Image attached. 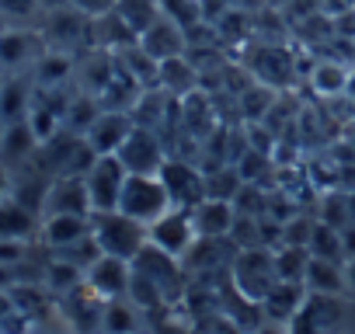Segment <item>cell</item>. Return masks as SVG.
Here are the masks:
<instances>
[{
	"label": "cell",
	"mask_w": 355,
	"mask_h": 334,
	"mask_svg": "<svg viewBox=\"0 0 355 334\" xmlns=\"http://www.w3.org/2000/svg\"><path fill=\"white\" fill-rule=\"evenodd\" d=\"M199 70H196V63L189 60V53L185 56H174V60H164L160 63V80H157V87H164L171 98H189V94H196L199 91Z\"/></svg>",
	"instance_id": "20"
},
{
	"label": "cell",
	"mask_w": 355,
	"mask_h": 334,
	"mask_svg": "<svg viewBox=\"0 0 355 334\" xmlns=\"http://www.w3.org/2000/svg\"><path fill=\"white\" fill-rule=\"evenodd\" d=\"M91 230H94V220H91V216L56 213V216H42V230H39V237H42V244H46L49 251H56V247H67V244L87 237Z\"/></svg>",
	"instance_id": "19"
},
{
	"label": "cell",
	"mask_w": 355,
	"mask_h": 334,
	"mask_svg": "<svg viewBox=\"0 0 355 334\" xmlns=\"http://www.w3.org/2000/svg\"><path fill=\"white\" fill-rule=\"evenodd\" d=\"M303 285H306V292H317V296H341V292L348 289V282H345V265L310 254Z\"/></svg>",
	"instance_id": "22"
},
{
	"label": "cell",
	"mask_w": 355,
	"mask_h": 334,
	"mask_svg": "<svg viewBox=\"0 0 355 334\" xmlns=\"http://www.w3.org/2000/svg\"><path fill=\"white\" fill-rule=\"evenodd\" d=\"M42 230V216L21 206L15 195L0 199V240H32Z\"/></svg>",
	"instance_id": "17"
},
{
	"label": "cell",
	"mask_w": 355,
	"mask_h": 334,
	"mask_svg": "<svg viewBox=\"0 0 355 334\" xmlns=\"http://www.w3.org/2000/svg\"><path fill=\"white\" fill-rule=\"evenodd\" d=\"M129 175H160V167L167 160V146H164V136L153 132V129H143V125H132V132L125 136V143L119 146L115 153Z\"/></svg>",
	"instance_id": "7"
},
{
	"label": "cell",
	"mask_w": 355,
	"mask_h": 334,
	"mask_svg": "<svg viewBox=\"0 0 355 334\" xmlns=\"http://www.w3.org/2000/svg\"><path fill=\"white\" fill-rule=\"evenodd\" d=\"M0 15H4L8 25H21L42 15V8H39V0H0Z\"/></svg>",
	"instance_id": "34"
},
{
	"label": "cell",
	"mask_w": 355,
	"mask_h": 334,
	"mask_svg": "<svg viewBox=\"0 0 355 334\" xmlns=\"http://www.w3.org/2000/svg\"><path fill=\"white\" fill-rule=\"evenodd\" d=\"M35 153H39V136L32 132L28 118L25 122H11L4 129V139H0V164H4V167H18V164L35 160Z\"/></svg>",
	"instance_id": "21"
},
{
	"label": "cell",
	"mask_w": 355,
	"mask_h": 334,
	"mask_svg": "<svg viewBox=\"0 0 355 334\" xmlns=\"http://www.w3.org/2000/svg\"><path fill=\"white\" fill-rule=\"evenodd\" d=\"M192 223L199 237H230L237 223V206L230 199H202L192 209Z\"/></svg>",
	"instance_id": "18"
},
{
	"label": "cell",
	"mask_w": 355,
	"mask_h": 334,
	"mask_svg": "<svg viewBox=\"0 0 355 334\" xmlns=\"http://www.w3.org/2000/svg\"><path fill=\"white\" fill-rule=\"evenodd\" d=\"M310 87L320 98H345L348 87V67L341 60H317L310 67Z\"/></svg>",
	"instance_id": "25"
},
{
	"label": "cell",
	"mask_w": 355,
	"mask_h": 334,
	"mask_svg": "<svg viewBox=\"0 0 355 334\" xmlns=\"http://www.w3.org/2000/svg\"><path fill=\"white\" fill-rule=\"evenodd\" d=\"M160 182H164L174 209H196L206 199V171H199V167H192L182 157H167L164 160Z\"/></svg>",
	"instance_id": "6"
},
{
	"label": "cell",
	"mask_w": 355,
	"mask_h": 334,
	"mask_svg": "<svg viewBox=\"0 0 355 334\" xmlns=\"http://www.w3.org/2000/svg\"><path fill=\"white\" fill-rule=\"evenodd\" d=\"M4 129H8V122H4V118H0V139H4Z\"/></svg>",
	"instance_id": "45"
},
{
	"label": "cell",
	"mask_w": 355,
	"mask_h": 334,
	"mask_svg": "<svg viewBox=\"0 0 355 334\" xmlns=\"http://www.w3.org/2000/svg\"><path fill=\"white\" fill-rule=\"evenodd\" d=\"M125 164L115 157V153H105L91 164V171L84 175V185H87V195H91V209L94 213H115L119 209V199H122V188H125Z\"/></svg>",
	"instance_id": "5"
},
{
	"label": "cell",
	"mask_w": 355,
	"mask_h": 334,
	"mask_svg": "<svg viewBox=\"0 0 355 334\" xmlns=\"http://www.w3.org/2000/svg\"><path fill=\"white\" fill-rule=\"evenodd\" d=\"M345 199H348V216H352V223H355V188H348Z\"/></svg>",
	"instance_id": "44"
},
{
	"label": "cell",
	"mask_w": 355,
	"mask_h": 334,
	"mask_svg": "<svg viewBox=\"0 0 355 334\" xmlns=\"http://www.w3.org/2000/svg\"><path fill=\"white\" fill-rule=\"evenodd\" d=\"M310 254L313 258H327V261H348V254H345V244H341V230L338 227H331V223H313V230H310Z\"/></svg>",
	"instance_id": "27"
},
{
	"label": "cell",
	"mask_w": 355,
	"mask_h": 334,
	"mask_svg": "<svg viewBox=\"0 0 355 334\" xmlns=\"http://www.w3.org/2000/svg\"><path fill=\"white\" fill-rule=\"evenodd\" d=\"M345 282H348V289L355 292V254L345 261Z\"/></svg>",
	"instance_id": "42"
},
{
	"label": "cell",
	"mask_w": 355,
	"mask_h": 334,
	"mask_svg": "<svg viewBox=\"0 0 355 334\" xmlns=\"http://www.w3.org/2000/svg\"><path fill=\"white\" fill-rule=\"evenodd\" d=\"M171 206V195L160 182V175H129L125 178V188H122V199H119V213L139 220V223H157Z\"/></svg>",
	"instance_id": "3"
},
{
	"label": "cell",
	"mask_w": 355,
	"mask_h": 334,
	"mask_svg": "<svg viewBox=\"0 0 355 334\" xmlns=\"http://www.w3.org/2000/svg\"><path fill=\"white\" fill-rule=\"evenodd\" d=\"M132 272L143 275V279H150L164 292V299H171L178 289H182V258H174V254H167V251H160L153 244H146L132 258Z\"/></svg>",
	"instance_id": "11"
},
{
	"label": "cell",
	"mask_w": 355,
	"mask_h": 334,
	"mask_svg": "<svg viewBox=\"0 0 355 334\" xmlns=\"http://www.w3.org/2000/svg\"><path fill=\"white\" fill-rule=\"evenodd\" d=\"M132 115L129 112H112V108H101V115L91 122V129L84 132V139L91 143V150L98 157L105 153H119V146L125 143V136L132 132Z\"/></svg>",
	"instance_id": "14"
},
{
	"label": "cell",
	"mask_w": 355,
	"mask_h": 334,
	"mask_svg": "<svg viewBox=\"0 0 355 334\" xmlns=\"http://www.w3.org/2000/svg\"><path fill=\"white\" fill-rule=\"evenodd\" d=\"M70 8H77L87 18H101V15L119 11V0H70Z\"/></svg>",
	"instance_id": "36"
},
{
	"label": "cell",
	"mask_w": 355,
	"mask_h": 334,
	"mask_svg": "<svg viewBox=\"0 0 355 334\" xmlns=\"http://www.w3.org/2000/svg\"><path fill=\"white\" fill-rule=\"evenodd\" d=\"M46 285L53 289V292H60V296H70L73 289H80L84 285V272L80 268H73L70 261H60V258H49L46 261Z\"/></svg>",
	"instance_id": "28"
},
{
	"label": "cell",
	"mask_w": 355,
	"mask_h": 334,
	"mask_svg": "<svg viewBox=\"0 0 355 334\" xmlns=\"http://www.w3.org/2000/svg\"><path fill=\"white\" fill-rule=\"evenodd\" d=\"M56 213L94 216V209H91V195H87L84 178H53L49 195H46V209H42V216H56Z\"/></svg>",
	"instance_id": "16"
},
{
	"label": "cell",
	"mask_w": 355,
	"mask_h": 334,
	"mask_svg": "<svg viewBox=\"0 0 355 334\" xmlns=\"http://www.w3.org/2000/svg\"><path fill=\"white\" fill-rule=\"evenodd\" d=\"M279 268H275V251L272 247H244L234 254L230 265V285L248 296V299H265L279 285Z\"/></svg>",
	"instance_id": "1"
},
{
	"label": "cell",
	"mask_w": 355,
	"mask_h": 334,
	"mask_svg": "<svg viewBox=\"0 0 355 334\" xmlns=\"http://www.w3.org/2000/svg\"><path fill=\"white\" fill-rule=\"evenodd\" d=\"M91 220H94V240H98V247L105 254H112V258L132 261L150 244V227L139 223V220H132V216H125V213H119V209L115 213H94Z\"/></svg>",
	"instance_id": "2"
},
{
	"label": "cell",
	"mask_w": 355,
	"mask_h": 334,
	"mask_svg": "<svg viewBox=\"0 0 355 334\" xmlns=\"http://www.w3.org/2000/svg\"><path fill=\"white\" fill-rule=\"evenodd\" d=\"M28 240H0V265H11V268H21L28 261Z\"/></svg>",
	"instance_id": "35"
},
{
	"label": "cell",
	"mask_w": 355,
	"mask_h": 334,
	"mask_svg": "<svg viewBox=\"0 0 355 334\" xmlns=\"http://www.w3.org/2000/svg\"><path fill=\"white\" fill-rule=\"evenodd\" d=\"M139 49L146 56H153L157 63L174 60V56H185L189 53V32L178 25V21H171V18L160 15L150 28L139 32Z\"/></svg>",
	"instance_id": "13"
},
{
	"label": "cell",
	"mask_w": 355,
	"mask_h": 334,
	"mask_svg": "<svg viewBox=\"0 0 355 334\" xmlns=\"http://www.w3.org/2000/svg\"><path fill=\"white\" fill-rule=\"evenodd\" d=\"M39 8H42V15H53V11L70 8V0H39Z\"/></svg>",
	"instance_id": "41"
},
{
	"label": "cell",
	"mask_w": 355,
	"mask_h": 334,
	"mask_svg": "<svg viewBox=\"0 0 355 334\" xmlns=\"http://www.w3.org/2000/svg\"><path fill=\"white\" fill-rule=\"evenodd\" d=\"M84 285L98 296V299H125L129 296V285H132V261L125 258H112V254H101L87 272H84Z\"/></svg>",
	"instance_id": "10"
},
{
	"label": "cell",
	"mask_w": 355,
	"mask_h": 334,
	"mask_svg": "<svg viewBox=\"0 0 355 334\" xmlns=\"http://www.w3.org/2000/svg\"><path fill=\"white\" fill-rule=\"evenodd\" d=\"M18 306H15V299H11V292H4V289H0V324H4L11 313H15Z\"/></svg>",
	"instance_id": "39"
},
{
	"label": "cell",
	"mask_w": 355,
	"mask_h": 334,
	"mask_svg": "<svg viewBox=\"0 0 355 334\" xmlns=\"http://www.w3.org/2000/svg\"><path fill=\"white\" fill-rule=\"evenodd\" d=\"M73 70H77V63L70 60V53L49 49V53L32 67V77H35V87H63Z\"/></svg>",
	"instance_id": "26"
},
{
	"label": "cell",
	"mask_w": 355,
	"mask_h": 334,
	"mask_svg": "<svg viewBox=\"0 0 355 334\" xmlns=\"http://www.w3.org/2000/svg\"><path fill=\"white\" fill-rule=\"evenodd\" d=\"M199 234H196V223H192V209H167L157 223H150V244L182 258L196 247Z\"/></svg>",
	"instance_id": "9"
},
{
	"label": "cell",
	"mask_w": 355,
	"mask_h": 334,
	"mask_svg": "<svg viewBox=\"0 0 355 334\" xmlns=\"http://www.w3.org/2000/svg\"><path fill=\"white\" fill-rule=\"evenodd\" d=\"M49 53V42L39 28H4L0 32V70L21 73L25 67H35Z\"/></svg>",
	"instance_id": "8"
},
{
	"label": "cell",
	"mask_w": 355,
	"mask_h": 334,
	"mask_svg": "<svg viewBox=\"0 0 355 334\" xmlns=\"http://www.w3.org/2000/svg\"><path fill=\"white\" fill-rule=\"evenodd\" d=\"M341 244H345V254L352 258V254H355V223L341 227Z\"/></svg>",
	"instance_id": "38"
},
{
	"label": "cell",
	"mask_w": 355,
	"mask_h": 334,
	"mask_svg": "<svg viewBox=\"0 0 355 334\" xmlns=\"http://www.w3.org/2000/svg\"><path fill=\"white\" fill-rule=\"evenodd\" d=\"M101 334H136V310L125 299H108L101 313Z\"/></svg>",
	"instance_id": "31"
},
{
	"label": "cell",
	"mask_w": 355,
	"mask_h": 334,
	"mask_svg": "<svg viewBox=\"0 0 355 334\" xmlns=\"http://www.w3.org/2000/svg\"><path fill=\"white\" fill-rule=\"evenodd\" d=\"M11 167H4V164H0V199H8L11 195Z\"/></svg>",
	"instance_id": "40"
},
{
	"label": "cell",
	"mask_w": 355,
	"mask_h": 334,
	"mask_svg": "<svg viewBox=\"0 0 355 334\" xmlns=\"http://www.w3.org/2000/svg\"><path fill=\"white\" fill-rule=\"evenodd\" d=\"M105 251L98 247V240H94V230L87 234V237H80V240H73V244H67V247H56L53 251V258H60V261H70L73 268H80V272H87L98 258H101Z\"/></svg>",
	"instance_id": "29"
},
{
	"label": "cell",
	"mask_w": 355,
	"mask_h": 334,
	"mask_svg": "<svg viewBox=\"0 0 355 334\" xmlns=\"http://www.w3.org/2000/svg\"><path fill=\"white\" fill-rule=\"evenodd\" d=\"M160 15L192 32L196 25H202V0H160Z\"/></svg>",
	"instance_id": "32"
},
{
	"label": "cell",
	"mask_w": 355,
	"mask_h": 334,
	"mask_svg": "<svg viewBox=\"0 0 355 334\" xmlns=\"http://www.w3.org/2000/svg\"><path fill=\"white\" fill-rule=\"evenodd\" d=\"M306 303V285L303 282H279L265 299H261V310L268 320H279V324H289Z\"/></svg>",
	"instance_id": "23"
},
{
	"label": "cell",
	"mask_w": 355,
	"mask_h": 334,
	"mask_svg": "<svg viewBox=\"0 0 355 334\" xmlns=\"http://www.w3.org/2000/svg\"><path fill=\"white\" fill-rule=\"evenodd\" d=\"M49 49L60 53H73L77 46H91V18L80 15L77 8H63L46 15V28H42Z\"/></svg>",
	"instance_id": "12"
},
{
	"label": "cell",
	"mask_w": 355,
	"mask_h": 334,
	"mask_svg": "<svg viewBox=\"0 0 355 334\" xmlns=\"http://www.w3.org/2000/svg\"><path fill=\"white\" fill-rule=\"evenodd\" d=\"M32 98H35V87L11 73L8 80H0V118H4L8 125L11 122H25L28 118V108H32Z\"/></svg>",
	"instance_id": "24"
},
{
	"label": "cell",
	"mask_w": 355,
	"mask_h": 334,
	"mask_svg": "<svg viewBox=\"0 0 355 334\" xmlns=\"http://www.w3.org/2000/svg\"><path fill=\"white\" fill-rule=\"evenodd\" d=\"M8 28V21H4V15H0V32H4Z\"/></svg>",
	"instance_id": "46"
},
{
	"label": "cell",
	"mask_w": 355,
	"mask_h": 334,
	"mask_svg": "<svg viewBox=\"0 0 355 334\" xmlns=\"http://www.w3.org/2000/svg\"><path fill=\"white\" fill-rule=\"evenodd\" d=\"M306 265H310V247L282 244V247L275 251V268H279V279H282V282H303Z\"/></svg>",
	"instance_id": "30"
},
{
	"label": "cell",
	"mask_w": 355,
	"mask_h": 334,
	"mask_svg": "<svg viewBox=\"0 0 355 334\" xmlns=\"http://www.w3.org/2000/svg\"><path fill=\"white\" fill-rule=\"evenodd\" d=\"M345 98H348V101L355 105V67L348 70V87H345Z\"/></svg>",
	"instance_id": "43"
},
{
	"label": "cell",
	"mask_w": 355,
	"mask_h": 334,
	"mask_svg": "<svg viewBox=\"0 0 355 334\" xmlns=\"http://www.w3.org/2000/svg\"><path fill=\"white\" fill-rule=\"evenodd\" d=\"M136 42H139V32L119 11L101 15V18H91V49H101V53L119 56V53L132 49Z\"/></svg>",
	"instance_id": "15"
},
{
	"label": "cell",
	"mask_w": 355,
	"mask_h": 334,
	"mask_svg": "<svg viewBox=\"0 0 355 334\" xmlns=\"http://www.w3.org/2000/svg\"><path fill=\"white\" fill-rule=\"evenodd\" d=\"M119 15L136 32H143V28H150L160 18V0H119Z\"/></svg>",
	"instance_id": "33"
},
{
	"label": "cell",
	"mask_w": 355,
	"mask_h": 334,
	"mask_svg": "<svg viewBox=\"0 0 355 334\" xmlns=\"http://www.w3.org/2000/svg\"><path fill=\"white\" fill-rule=\"evenodd\" d=\"M296 63H300L296 53L275 42H254L248 46V56H244V67L251 70V77L272 91L289 87L296 80Z\"/></svg>",
	"instance_id": "4"
},
{
	"label": "cell",
	"mask_w": 355,
	"mask_h": 334,
	"mask_svg": "<svg viewBox=\"0 0 355 334\" xmlns=\"http://www.w3.org/2000/svg\"><path fill=\"white\" fill-rule=\"evenodd\" d=\"M248 334H289V324H279V320H261L254 331H248Z\"/></svg>",
	"instance_id": "37"
}]
</instances>
